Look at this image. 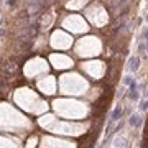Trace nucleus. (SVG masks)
<instances>
[{"label":"nucleus","instance_id":"1","mask_svg":"<svg viewBox=\"0 0 148 148\" xmlns=\"http://www.w3.org/2000/svg\"><path fill=\"white\" fill-rule=\"evenodd\" d=\"M138 97H140V87H138V81L135 79L130 84V87H128V99L132 102H137Z\"/></svg>","mask_w":148,"mask_h":148},{"label":"nucleus","instance_id":"5","mask_svg":"<svg viewBox=\"0 0 148 148\" xmlns=\"http://www.w3.org/2000/svg\"><path fill=\"white\" fill-rule=\"evenodd\" d=\"M133 76H130V74H128V76H125V77H123V86H125V87H130V84H132L133 82Z\"/></svg>","mask_w":148,"mask_h":148},{"label":"nucleus","instance_id":"6","mask_svg":"<svg viewBox=\"0 0 148 148\" xmlns=\"http://www.w3.org/2000/svg\"><path fill=\"white\" fill-rule=\"evenodd\" d=\"M142 40H145V41H148V27L143 30V33H142Z\"/></svg>","mask_w":148,"mask_h":148},{"label":"nucleus","instance_id":"4","mask_svg":"<svg viewBox=\"0 0 148 148\" xmlns=\"http://www.w3.org/2000/svg\"><path fill=\"white\" fill-rule=\"evenodd\" d=\"M122 112H123V107H122V106H115V109L112 110V115H110V122H112V123H115V122L120 119Z\"/></svg>","mask_w":148,"mask_h":148},{"label":"nucleus","instance_id":"7","mask_svg":"<svg viewBox=\"0 0 148 148\" xmlns=\"http://www.w3.org/2000/svg\"><path fill=\"white\" fill-rule=\"evenodd\" d=\"M145 21H147V23H148V13H147V15H145Z\"/></svg>","mask_w":148,"mask_h":148},{"label":"nucleus","instance_id":"2","mask_svg":"<svg viewBox=\"0 0 148 148\" xmlns=\"http://www.w3.org/2000/svg\"><path fill=\"white\" fill-rule=\"evenodd\" d=\"M140 64H142L140 58L138 56H132V58L128 59V71L130 73H137L138 69H140Z\"/></svg>","mask_w":148,"mask_h":148},{"label":"nucleus","instance_id":"8","mask_svg":"<svg viewBox=\"0 0 148 148\" xmlns=\"http://www.w3.org/2000/svg\"><path fill=\"white\" fill-rule=\"evenodd\" d=\"M112 148H119V147H115V145H114V147H112Z\"/></svg>","mask_w":148,"mask_h":148},{"label":"nucleus","instance_id":"3","mask_svg":"<svg viewBox=\"0 0 148 148\" xmlns=\"http://www.w3.org/2000/svg\"><path fill=\"white\" fill-rule=\"evenodd\" d=\"M128 123H130V127H135L138 128L140 125H142V115L140 114H132V117H130V120H128Z\"/></svg>","mask_w":148,"mask_h":148}]
</instances>
